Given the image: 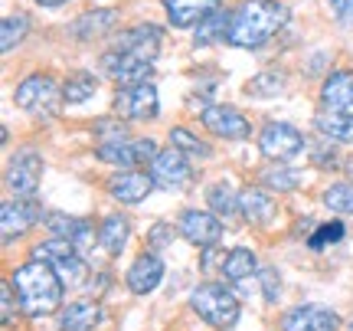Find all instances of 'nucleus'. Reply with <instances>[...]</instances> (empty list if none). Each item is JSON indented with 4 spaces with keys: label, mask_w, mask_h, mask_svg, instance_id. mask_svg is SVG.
<instances>
[{
    "label": "nucleus",
    "mask_w": 353,
    "mask_h": 331,
    "mask_svg": "<svg viewBox=\"0 0 353 331\" xmlns=\"http://www.w3.org/2000/svg\"><path fill=\"white\" fill-rule=\"evenodd\" d=\"M46 227L56 233V236H63V240L76 243V249H88L92 243H95V233L88 227L85 220H76V217H65V214H46Z\"/></svg>",
    "instance_id": "20"
},
{
    "label": "nucleus",
    "mask_w": 353,
    "mask_h": 331,
    "mask_svg": "<svg viewBox=\"0 0 353 331\" xmlns=\"http://www.w3.org/2000/svg\"><path fill=\"white\" fill-rule=\"evenodd\" d=\"M262 289H265V302H278L281 279L275 276V269H262Z\"/></svg>",
    "instance_id": "38"
},
{
    "label": "nucleus",
    "mask_w": 353,
    "mask_h": 331,
    "mask_svg": "<svg viewBox=\"0 0 353 331\" xmlns=\"http://www.w3.org/2000/svg\"><path fill=\"white\" fill-rule=\"evenodd\" d=\"M314 125L321 135H327V138L334 141H347V144H353V115H341V112H324L314 118Z\"/></svg>",
    "instance_id": "26"
},
{
    "label": "nucleus",
    "mask_w": 353,
    "mask_h": 331,
    "mask_svg": "<svg viewBox=\"0 0 353 331\" xmlns=\"http://www.w3.org/2000/svg\"><path fill=\"white\" fill-rule=\"evenodd\" d=\"M105 164H118V167H134L141 164L138 161V148H134V141H125V138H112V141H99V148H95Z\"/></svg>",
    "instance_id": "25"
},
{
    "label": "nucleus",
    "mask_w": 353,
    "mask_h": 331,
    "mask_svg": "<svg viewBox=\"0 0 353 331\" xmlns=\"http://www.w3.org/2000/svg\"><path fill=\"white\" fill-rule=\"evenodd\" d=\"M347 174H350V178H353V161H350V164H347Z\"/></svg>",
    "instance_id": "42"
},
{
    "label": "nucleus",
    "mask_w": 353,
    "mask_h": 331,
    "mask_svg": "<svg viewBox=\"0 0 353 331\" xmlns=\"http://www.w3.org/2000/svg\"><path fill=\"white\" fill-rule=\"evenodd\" d=\"M114 23H118V10H112V7H105V10H92V13H82L76 20V26H72V33H76L82 43H92V39L105 37L108 30H114Z\"/></svg>",
    "instance_id": "23"
},
{
    "label": "nucleus",
    "mask_w": 353,
    "mask_h": 331,
    "mask_svg": "<svg viewBox=\"0 0 353 331\" xmlns=\"http://www.w3.org/2000/svg\"><path fill=\"white\" fill-rule=\"evenodd\" d=\"M151 178L157 187H164V191H180V187H187L190 178H193V171L187 164V154L170 148V151H161L157 158L151 161Z\"/></svg>",
    "instance_id": "9"
},
{
    "label": "nucleus",
    "mask_w": 353,
    "mask_h": 331,
    "mask_svg": "<svg viewBox=\"0 0 353 331\" xmlns=\"http://www.w3.org/2000/svg\"><path fill=\"white\" fill-rule=\"evenodd\" d=\"M154 187H157V184H154V178L141 174V171H118V174L108 180V191H112V197H114V200H121V204H141V200H144Z\"/></svg>",
    "instance_id": "16"
},
{
    "label": "nucleus",
    "mask_w": 353,
    "mask_h": 331,
    "mask_svg": "<svg viewBox=\"0 0 353 331\" xmlns=\"http://www.w3.org/2000/svg\"><path fill=\"white\" fill-rule=\"evenodd\" d=\"M229 17L232 13H223V10H213L206 20H200V26H196V46H206V43H213V39L219 37H226V30H229Z\"/></svg>",
    "instance_id": "30"
},
{
    "label": "nucleus",
    "mask_w": 353,
    "mask_h": 331,
    "mask_svg": "<svg viewBox=\"0 0 353 331\" xmlns=\"http://www.w3.org/2000/svg\"><path fill=\"white\" fill-rule=\"evenodd\" d=\"M347 17H350V23H353V0H350V7H347Z\"/></svg>",
    "instance_id": "41"
},
{
    "label": "nucleus",
    "mask_w": 353,
    "mask_h": 331,
    "mask_svg": "<svg viewBox=\"0 0 353 331\" xmlns=\"http://www.w3.org/2000/svg\"><path fill=\"white\" fill-rule=\"evenodd\" d=\"M262 184L265 187H272V191H278V193H288L301 184V174L291 171V167H268V171L262 174Z\"/></svg>",
    "instance_id": "31"
},
{
    "label": "nucleus",
    "mask_w": 353,
    "mask_h": 331,
    "mask_svg": "<svg viewBox=\"0 0 353 331\" xmlns=\"http://www.w3.org/2000/svg\"><path fill=\"white\" fill-rule=\"evenodd\" d=\"M101 321L99 302H72L59 312V331H92Z\"/></svg>",
    "instance_id": "22"
},
{
    "label": "nucleus",
    "mask_w": 353,
    "mask_h": 331,
    "mask_svg": "<svg viewBox=\"0 0 353 331\" xmlns=\"http://www.w3.org/2000/svg\"><path fill=\"white\" fill-rule=\"evenodd\" d=\"M245 89L252 92L255 99H272V95H278V92L285 89V79L278 76V73H262V76H255Z\"/></svg>",
    "instance_id": "35"
},
{
    "label": "nucleus",
    "mask_w": 353,
    "mask_h": 331,
    "mask_svg": "<svg viewBox=\"0 0 353 331\" xmlns=\"http://www.w3.org/2000/svg\"><path fill=\"white\" fill-rule=\"evenodd\" d=\"M330 7H334V10L337 13H347V0H327Z\"/></svg>",
    "instance_id": "39"
},
{
    "label": "nucleus",
    "mask_w": 353,
    "mask_h": 331,
    "mask_svg": "<svg viewBox=\"0 0 353 331\" xmlns=\"http://www.w3.org/2000/svg\"><path fill=\"white\" fill-rule=\"evenodd\" d=\"M43 217L37 200H20V204H3L0 207V223H3V240H10L13 233L20 236Z\"/></svg>",
    "instance_id": "19"
},
{
    "label": "nucleus",
    "mask_w": 353,
    "mask_h": 331,
    "mask_svg": "<svg viewBox=\"0 0 353 331\" xmlns=\"http://www.w3.org/2000/svg\"><path fill=\"white\" fill-rule=\"evenodd\" d=\"M255 269H259V263H255L252 249H232V253L223 259V276H226V279H232V282L249 279Z\"/></svg>",
    "instance_id": "27"
},
{
    "label": "nucleus",
    "mask_w": 353,
    "mask_h": 331,
    "mask_svg": "<svg viewBox=\"0 0 353 331\" xmlns=\"http://www.w3.org/2000/svg\"><path fill=\"white\" fill-rule=\"evenodd\" d=\"M341 319L324 305H298L281 319V331H337Z\"/></svg>",
    "instance_id": "14"
},
{
    "label": "nucleus",
    "mask_w": 353,
    "mask_h": 331,
    "mask_svg": "<svg viewBox=\"0 0 353 331\" xmlns=\"http://www.w3.org/2000/svg\"><path fill=\"white\" fill-rule=\"evenodd\" d=\"M170 144H174L176 151L193 154V158H210V144L200 141L193 131H187V128H174V131H170Z\"/></svg>",
    "instance_id": "32"
},
{
    "label": "nucleus",
    "mask_w": 353,
    "mask_h": 331,
    "mask_svg": "<svg viewBox=\"0 0 353 331\" xmlns=\"http://www.w3.org/2000/svg\"><path fill=\"white\" fill-rule=\"evenodd\" d=\"M350 331H353V321H350Z\"/></svg>",
    "instance_id": "43"
},
{
    "label": "nucleus",
    "mask_w": 353,
    "mask_h": 331,
    "mask_svg": "<svg viewBox=\"0 0 353 331\" xmlns=\"http://www.w3.org/2000/svg\"><path fill=\"white\" fill-rule=\"evenodd\" d=\"M259 151L268 161H294L304 151V135L288 122H272L259 135Z\"/></svg>",
    "instance_id": "6"
},
{
    "label": "nucleus",
    "mask_w": 353,
    "mask_h": 331,
    "mask_svg": "<svg viewBox=\"0 0 353 331\" xmlns=\"http://www.w3.org/2000/svg\"><path fill=\"white\" fill-rule=\"evenodd\" d=\"M26 30H30V20H26L23 13H17V17H3V23H0V50L3 53L17 50V46L23 43Z\"/></svg>",
    "instance_id": "28"
},
{
    "label": "nucleus",
    "mask_w": 353,
    "mask_h": 331,
    "mask_svg": "<svg viewBox=\"0 0 353 331\" xmlns=\"http://www.w3.org/2000/svg\"><path fill=\"white\" fill-rule=\"evenodd\" d=\"M0 292H3V325L10 328L13 319H17V302H20V299L13 302V292H17V289H13V282H3V289H0Z\"/></svg>",
    "instance_id": "37"
},
{
    "label": "nucleus",
    "mask_w": 353,
    "mask_h": 331,
    "mask_svg": "<svg viewBox=\"0 0 353 331\" xmlns=\"http://www.w3.org/2000/svg\"><path fill=\"white\" fill-rule=\"evenodd\" d=\"M161 43H164L161 26L141 23V26L125 30L121 37L114 39V50L128 53V56H134V59H144V63H154V59H157V53H161Z\"/></svg>",
    "instance_id": "8"
},
{
    "label": "nucleus",
    "mask_w": 353,
    "mask_h": 331,
    "mask_svg": "<svg viewBox=\"0 0 353 331\" xmlns=\"http://www.w3.org/2000/svg\"><path fill=\"white\" fill-rule=\"evenodd\" d=\"M43 178V161L37 151H20L7 167V187L17 197H33Z\"/></svg>",
    "instance_id": "10"
},
{
    "label": "nucleus",
    "mask_w": 353,
    "mask_h": 331,
    "mask_svg": "<svg viewBox=\"0 0 353 331\" xmlns=\"http://www.w3.org/2000/svg\"><path fill=\"white\" fill-rule=\"evenodd\" d=\"M114 112L128 118V122H148L161 112L157 102V89L151 82H138V86H121L114 95Z\"/></svg>",
    "instance_id": "7"
},
{
    "label": "nucleus",
    "mask_w": 353,
    "mask_h": 331,
    "mask_svg": "<svg viewBox=\"0 0 353 331\" xmlns=\"http://www.w3.org/2000/svg\"><path fill=\"white\" fill-rule=\"evenodd\" d=\"M95 89H99V79L92 76V73H72L69 76V82H65V102H88L92 95H95Z\"/></svg>",
    "instance_id": "29"
},
{
    "label": "nucleus",
    "mask_w": 353,
    "mask_h": 331,
    "mask_svg": "<svg viewBox=\"0 0 353 331\" xmlns=\"http://www.w3.org/2000/svg\"><path fill=\"white\" fill-rule=\"evenodd\" d=\"M239 214L245 223L265 227L268 220L275 217V204H272V197H268L262 187H245V191L239 193Z\"/></svg>",
    "instance_id": "21"
},
{
    "label": "nucleus",
    "mask_w": 353,
    "mask_h": 331,
    "mask_svg": "<svg viewBox=\"0 0 353 331\" xmlns=\"http://www.w3.org/2000/svg\"><path fill=\"white\" fill-rule=\"evenodd\" d=\"M343 229H347V227H343L341 220L324 223V227H317V233L311 236V240H307V246H311V249H324L327 243H341L343 240Z\"/></svg>",
    "instance_id": "36"
},
{
    "label": "nucleus",
    "mask_w": 353,
    "mask_h": 331,
    "mask_svg": "<svg viewBox=\"0 0 353 331\" xmlns=\"http://www.w3.org/2000/svg\"><path fill=\"white\" fill-rule=\"evenodd\" d=\"M210 207H213L216 214H223V217H232V214H239V197L223 180V184H216L213 191H210Z\"/></svg>",
    "instance_id": "33"
},
{
    "label": "nucleus",
    "mask_w": 353,
    "mask_h": 331,
    "mask_svg": "<svg viewBox=\"0 0 353 331\" xmlns=\"http://www.w3.org/2000/svg\"><path fill=\"white\" fill-rule=\"evenodd\" d=\"M161 279H164V259L161 256H154V253H144L134 259V266L128 269V289L134 295H148L154 292L157 285H161Z\"/></svg>",
    "instance_id": "15"
},
{
    "label": "nucleus",
    "mask_w": 353,
    "mask_h": 331,
    "mask_svg": "<svg viewBox=\"0 0 353 331\" xmlns=\"http://www.w3.org/2000/svg\"><path fill=\"white\" fill-rule=\"evenodd\" d=\"M200 122L213 135H219V138L226 141H239L249 135V122H245V115L239 112V108H232V105H210V108H203Z\"/></svg>",
    "instance_id": "13"
},
{
    "label": "nucleus",
    "mask_w": 353,
    "mask_h": 331,
    "mask_svg": "<svg viewBox=\"0 0 353 331\" xmlns=\"http://www.w3.org/2000/svg\"><path fill=\"white\" fill-rule=\"evenodd\" d=\"M33 256L43 259V263H50V266L59 272V279H63L65 285H82V282L88 279V266H85V259L79 256L76 243L63 240V236L39 243L37 249H33Z\"/></svg>",
    "instance_id": "4"
},
{
    "label": "nucleus",
    "mask_w": 353,
    "mask_h": 331,
    "mask_svg": "<svg viewBox=\"0 0 353 331\" xmlns=\"http://www.w3.org/2000/svg\"><path fill=\"white\" fill-rule=\"evenodd\" d=\"M13 99L23 112L37 115V118H50V115L59 112V102L65 99V92L56 86L52 76H30L17 86Z\"/></svg>",
    "instance_id": "5"
},
{
    "label": "nucleus",
    "mask_w": 353,
    "mask_h": 331,
    "mask_svg": "<svg viewBox=\"0 0 353 331\" xmlns=\"http://www.w3.org/2000/svg\"><path fill=\"white\" fill-rule=\"evenodd\" d=\"M190 308L200 315L206 325L226 331L239 321V299L229 292L226 285H216V282H203L193 289L190 295Z\"/></svg>",
    "instance_id": "3"
},
{
    "label": "nucleus",
    "mask_w": 353,
    "mask_h": 331,
    "mask_svg": "<svg viewBox=\"0 0 353 331\" xmlns=\"http://www.w3.org/2000/svg\"><path fill=\"white\" fill-rule=\"evenodd\" d=\"M161 3H164L170 23L180 26V30H187V26L206 20V17L219 7V0H161Z\"/></svg>",
    "instance_id": "18"
},
{
    "label": "nucleus",
    "mask_w": 353,
    "mask_h": 331,
    "mask_svg": "<svg viewBox=\"0 0 353 331\" xmlns=\"http://www.w3.org/2000/svg\"><path fill=\"white\" fill-rule=\"evenodd\" d=\"M128 236H131V227H128V220L121 217V214H112V217L101 220V227H99L101 249H108L112 256H118L121 249H125Z\"/></svg>",
    "instance_id": "24"
},
{
    "label": "nucleus",
    "mask_w": 353,
    "mask_h": 331,
    "mask_svg": "<svg viewBox=\"0 0 353 331\" xmlns=\"http://www.w3.org/2000/svg\"><path fill=\"white\" fill-rule=\"evenodd\" d=\"M180 236L193 246H200V249H210L216 243L223 240V223L213 217V214H206V210H187L183 217H180Z\"/></svg>",
    "instance_id": "11"
},
{
    "label": "nucleus",
    "mask_w": 353,
    "mask_h": 331,
    "mask_svg": "<svg viewBox=\"0 0 353 331\" xmlns=\"http://www.w3.org/2000/svg\"><path fill=\"white\" fill-rule=\"evenodd\" d=\"M10 282H13V289H17L20 308H23L26 315H33V319L52 315L56 308L63 305L65 282L59 279V272H56L50 263H43V259H33V263L20 266L10 276Z\"/></svg>",
    "instance_id": "2"
},
{
    "label": "nucleus",
    "mask_w": 353,
    "mask_h": 331,
    "mask_svg": "<svg viewBox=\"0 0 353 331\" xmlns=\"http://www.w3.org/2000/svg\"><path fill=\"white\" fill-rule=\"evenodd\" d=\"M101 69H105L118 86H138V82H148V79H151L154 63L134 59V56H128V53L108 50L105 56H101Z\"/></svg>",
    "instance_id": "12"
},
{
    "label": "nucleus",
    "mask_w": 353,
    "mask_h": 331,
    "mask_svg": "<svg viewBox=\"0 0 353 331\" xmlns=\"http://www.w3.org/2000/svg\"><path fill=\"white\" fill-rule=\"evenodd\" d=\"M288 23V7L278 0H242L229 17L226 39L239 50H259Z\"/></svg>",
    "instance_id": "1"
},
{
    "label": "nucleus",
    "mask_w": 353,
    "mask_h": 331,
    "mask_svg": "<svg viewBox=\"0 0 353 331\" xmlns=\"http://www.w3.org/2000/svg\"><path fill=\"white\" fill-rule=\"evenodd\" d=\"M39 7H59V3H65V0H37Z\"/></svg>",
    "instance_id": "40"
},
{
    "label": "nucleus",
    "mask_w": 353,
    "mask_h": 331,
    "mask_svg": "<svg viewBox=\"0 0 353 331\" xmlns=\"http://www.w3.org/2000/svg\"><path fill=\"white\" fill-rule=\"evenodd\" d=\"M321 102L327 112H341V115H353V69H341L324 82L321 89Z\"/></svg>",
    "instance_id": "17"
},
{
    "label": "nucleus",
    "mask_w": 353,
    "mask_h": 331,
    "mask_svg": "<svg viewBox=\"0 0 353 331\" xmlns=\"http://www.w3.org/2000/svg\"><path fill=\"white\" fill-rule=\"evenodd\" d=\"M324 204H327L334 214H350L353 217V184H334V187L324 193Z\"/></svg>",
    "instance_id": "34"
}]
</instances>
